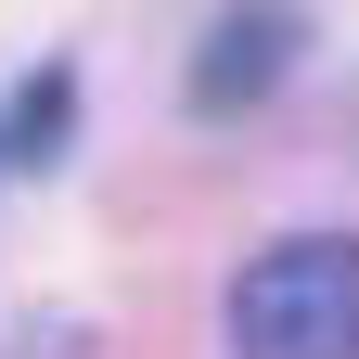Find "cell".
I'll list each match as a JSON object with an SVG mask.
<instances>
[{
	"label": "cell",
	"instance_id": "obj_1",
	"mask_svg": "<svg viewBox=\"0 0 359 359\" xmlns=\"http://www.w3.org/2000/svg\"><path fill=\"white\" fill-rule=\"evenodd\" d=\"M231 359H359V231H283L244 257Z\"/></svg>",
	"mask_w": 359,
	"mask_h": 359
},
{
	"label": "cell",
	"instance_id": "obj_2",
	"mask_svg": "<svg viewBox=\"0 0 359 359\" xmlns=\"http://www.w3.org/2000/svg\"><path fill=\"white\" fill-rule=\"evenodd\" d=\"M295 52H308L295 0H218L205 39H193V116H257L269 90L295 77Z\"/></svg>",
	"mask_w": 359,
	"mask_h": 359
}]
</instances>
